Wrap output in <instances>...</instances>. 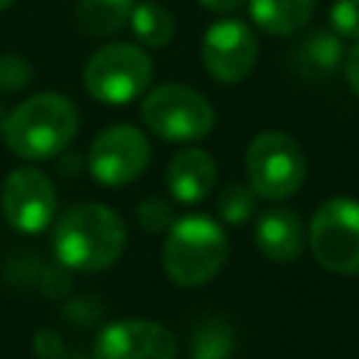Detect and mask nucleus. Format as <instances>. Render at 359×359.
<instances>
[{"instance_id":"obj_1","label":"nucleus","mask_w":359,"mask_h":359,"mask_svg":"<svg viewBox=\"0 0 359 359\" xmlns=\"http://www.w3.org/2000/svg\"><path fill=\"white\" fill-rule=\"evenodd\" d=\"M50 247L62 266L76 272H101L121 258L126 247V227L112 208L79 202L53 219Z\"/></svg>"},{"instance_id":"obj_2","label":"nucleus","mask_w":359,"mask_h":359,"mask_svg":"<svg viewBox=\"0 0 359 359\" xmlns=\"http://www.w3.org/2000/svg\"><path fill=\"white\" fill-rule=\"evenodd\" d=\"M79 109L67 95L34 93L0 121V135L11 154L39 163L59 157L79 135Z\"/></svg>"},{"instance_id":"obj_3","label":"nucleus","mask_w":359,"mask_h":359,"mask_svg":"<svg viewBox=\"0 0 359 359\" xmlns=\"http://www.w3.org/2000/svg\"><path fill=\"white\" fill-rule=\"evenodd\" d=\"M227 261V236L219 222L202 213L177 219L165 230L163 241V269L185 289L205 286L213 280Z\"/></svg>"},{"instance_id":"obj_4","label":"nucleus","mask_w":359,"mask_h":359,"mask_svg":"<svg viewBox=\"0 0 359 359\" xmlns=\"http://www.w3.org/2000/svg\"><path fill=\"white\" fill-rule=\"evenodd\" d=\"M244 171L255 196L266 202H283L306 182V154L292 135L266 129L250 140Z\"/></svg>"},{"instance_id":"obj_5","label":"nucleus","mask_w":359,"mask_h":359,"mask_svg":"<svg viewBox=\"0 0 359 359\" xmlns=\"http://www.w3.org/2000/svg\"><path fill=\"white\" fill-rule=\"evenodd\" d=\"M154 76L151 56L135 42H109L93 50L84 65V90L101 104H129L140 98Z\"/></svg>"},{"instance_id":"obj_6","label":"nucleus","mask_w":359,"mask_h":359,"mask_svg":"<svg viewBox=\"0 0 359 359\" xmlns=\"http://www.w3.org/2000/svg\"><path fill=\"white\" fill-rule=\"evenodd\" d=\"M140 118L151 135L171 143H191L210 135L216 123L213 104L188 84H160L146 93Z\"/></svg>"},{"instance_id":"obj_7","label":"nucleus","mask_w":359,"mask_h":359,"mask_svg":"<svg viewBox=\"0 0 359 359\" xmlns=\"http://www.w3.org/2000/svg\"><path fill=\"white\" fill-rule=\"evenodd\" d=\"M306 244L323 269L334 275L359 272V199H325L306 227Z\"/></svg>"},{"instance_id":"obj_8","label":"nucleus","mask_w":359,"mask_h":359,"mask_svg":"<svg viewBox=\"0 0 359 359\" xmlns=\"http://www.w3.org/2000/svg\"><path fill=\"white\" fill-rule=\"evenodd\" d=\"M151 160L149 137L132 123H112L95 135L87 151V168L98 185L121 188L135 182Z\"/></svg>"},{"instance_id":"obj_9","label":"nucleus","mask_w":359,"mask_h":359,"mask_svg":"<svg viewBox=\"0 0 359 359\" xmlns=\"http://www.w3.org/2000/svg\"><path fill=\"white\" fill-rule=\"evenodd\" d=\"M0 208L6 222L20 230V233H42L53 224L56 208H59V194L53 180L34 168V165H20L8 171L3 191H0Z\"/></svg>"},{"instance_id":"obj_10","label":"nucleus","mask_w":359,"mask_h":359,"mask_svg":"<svg viewBox=\"0 0 359 359\" xmlns=\"http://www.w3.org/2000/svg\"><path fill=\"white\" fill-rule=\"evenodd\" d=\"M258 59V39L241 20H219L202 36V65L210 79L236 84L247 79Z\"/></svg>"},{"instance_id":"obj_11","label":"nucleus","mask_w":359,"mask_h":359,"mask_svg":"<svg viewBox=\"0 0 359 359\" xmlns=\"http://www.w3.org/2000/svg\"><path fill=\"white\" fill-rule=\"evenodd\" d=\"M93 359H177V337L154 320H115L98 331Z\"/></svg>"},{"instance_id":"obj_12","label":"nucleus","mask_w":359,"mask_h":359,"mask_svg":"<svg viewBox=\"0 0 359 359\" xmlns=\"http://www.w3.org/2000/svg\"><path fill=\"white\" fill-rule=\"evenodd\" d=\"M255 247L275 264L294 261L306 247L303 219L289 208H269L255 222Z\"/></svg>"},{"instance_id":"obj_13","label":"nucleus","mask_w":359,"mask_h":359,"mask_svg":"<svg viewBox=\"0 0 359 359\" xmlns=\"http://www.w3.org/2000/svg\"><path fill=\"white\" fill-rule=\"evenodd\" d=\"M216 182V163L205 149H182L165 165V188L180 205L202 202Z\"/></svg>"},{"instance_id":"obj_14","label":"nucleus","mask_w":359,"mask_h":359,"mask_svg":"<svg viewBox=\"0 0 359 359\" xmlns=\"http://www.w3.org/2000/svg\"><path fill=\"white\" fill-rule=\"evenodd\" d=\"M345 62L342 39L334 31H311L292 50V67L306 81L331 79Z\"/></svg>"},{"instance_id":"obj_15","label":"nucleus","mask_w":359,"mask_h":359,"mask_svg":"<svg viewBox=\"0 0 359 359\" xmlns=\"http://www.w3.org/2000/svg\"><path fill=\"white\" fill-rule=\"evenodd\" d=\"M317 8V0H250L252 22L269 36H292L303 31Z\"/></svg>"},{"instance_id":"obj_16","label":"nucleus","mask_w":359,"mask_h":359,"mask_svg":"<svg viewBox=\"0 0 359 359\" xmlns=\"http://www.w3.org/2000/svg\"><path fill=\"white\" fill-rule=\"evenodd\" d=\"M135 0H76V28L87 36H109L129 22Z\"/></svg>"},{"instance_id":"obj_17","label":"nucleus","mask_w":359,"mask_h":359,"mask_svg":"<svg viewBox=\"0 0 359 359\" xmlns=\"http://www.w3.org/2000/svg\"><path fill=\"white\" fill-rule=\"evenodd\" d=\"M132 31L137 36L140 45L146 48H165L174 39V17L168 8H163L154 0H140L135 3L132 14H129Z\"/></svg>"},{"instance_id":"obj_18","label":"nucleus","mask_w":359,"mask_h":359,"mask_svg":"<svg viewBox=\"0 0 359 359\" xmlns=\"http://www.w3.org/2000/svg\"><path fill=\"white\" fill-rule=\"evenodd\" d=\"M233 351V328L222 317H205L194 328V359H224Z\"/></svg>"},{"instance_id":"obj_19","label":"nucleus","mask_w":359,"mask_h":359,"mask_svg":"<svg viewBox=\"0 0 359 359\" xmlns=\"http://www.w3.org/2000/svg\"><path fill=\"white\" fill-rule=\"evenodd\" d=\"M216 210L227 224H244L255 210V191L250 185L233 182L219 194Z\"/></svg>"},{"instance_id":"obj_20","label":"nucleus","mask_w":359,"mask_h":359,"mask_svg":"<svg viewBox=\"0 0 359 359\" xmlns=\"http://www.w3.org/2000/svg\"><path fill=\"white\" fill-rule=\"evenodd\" d=\"M328 22L339 39L359 42V0H334L328 8Z\"/></svg>"},{"instance_id":"obj_21","label":"nucleus","mask_w":359,"mask_h":359,"mask_svg":"<svg viewBox=\"0 0 359 359\" xmlns=\"http://www.w3.org/2000/svg\"><path fill=\"white\" fill-rule=\"evenodd\" d=\"M31 65L17 53H0V90L20 93L31 84Z\"/></svg>"},{"instance_id":"obj_22","label":"nucleus","mask_w":359,"mask_h":359,"mask_svg":"<svg viewBox=\"0 0 359 359\" xmlns=\"http://www.w3.org/2000/svg\"><path fill=\"white\" fill-rule=\"evenodd\" d=\"M137 222L143 230L149 233H163L174 224V213H171V205L160 196H149L137 205Z\"/></svg>"},{"instance_id":"obj_23","label":"nucleus","mask_w":359,"mask_h":359,"mask_svg":"<svg viewBox=\"0 0 359 359\" xmlns=\"http://www.w3.org/2000/svg\"><path fill=\"white\" fill-rule=\"evenodd\" d=\"M342 73H345V81H348L351 93L359 98V42H356V45H351V50L345 53Z\"/></svg>"},{"instance_id":"obj_24","label":"nucleus","mask_w":359,"mask_h":359,"mask_svg":"<svg viewBox=\"0 0 359 359\" xmlns=\"http://www.w3.org/2000/svg\"><path fill=\"white\" fill-rule=\"evenodd\" d=\"M208 11H216V14H227V11H236L244 0H199Z\"/></svg>"},{"instance_id":"obj_25","label":"nucleus","mask_w":359,"mask_h":359,"mask_svg":"<svg viewBox=\"0 0 359 359\" xmlns=\"http://www.w3.org/2000/svg\"><path fill=\"white\" fill-rule=\"evenodd\" d=\"M14 3H17V0H0V11H3V8H11Z\"/></svg>"}]
</instances>
